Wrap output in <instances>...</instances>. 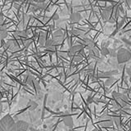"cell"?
<instances>
[{
  "label": "cell",
  "mask_w": 131,
  "mask_h": 131,
  "mask_svg": "<svg viewBox=\"0 0 131 131\" xmlns=\"http://www.w3.org/2000/svg\"><path fill=\"white\" fill-rule=\"evenodd\" d=\"M0 131H16V122L10 115L0 119Z\"/></svg>",
  "instance_id": "obj_1"
},
{
  "label": "cell",
  "mask_w": 131,
  "mask_h": 131,
  "mask_svg": "<svg viewBox=\"0 0 131 131\" xmlns=\"http://www.w3.org/2000/svg\"><path fill=\"white\" fill-rule=\"evenodd\" d=\"M30 124L25 121H18L16 122V131H28Z\"/></svg>",
  "instance_id": "obj_3"
},
{
  "label": "cell",
  "mask_w": 131,
  "mask_h": 131,
  "mask_svg": "<svg viewBox=\"0 0 131 131\" xmlns=\"http://www.w3.org/2000/svg\"><path fill=\"white\" fill-rule=\"evenodd\" d=\"M116 60L118 64H125L131 60V52L125 48H120L116 52Z\"/></svg>",
  "instance_id": "obj_2"
},
{
  "label": "cell",
  "mask_w": 131,
  "mask_h": 131,
  "mask_svg": "<svg viewBox=\"0 0 131 131\" xmlns=\"http://www.w3.org/2000/svg\"><path fill=\"white\" fill-rule=\"evenodd\" d=\"M35 80V79L34 78V76L29 74V75L26 77V79H25V82H26V84L31 86L32 84H33V82H34Z\"/></svg>",
  "instance_id": "obj_16"
},
{
  "label": "cell",
  "mask_w": 131,
  "mask_h": 131,
  "mask_svg": "<svg viewBox=\"0 0 131 131\" xmlns=\"http://www.w3.org/2000/svg\"><path fill=\"white\" fill-rule=\"evenodd\" d=\"M101 54L102 56H107L109 55V48L106 47H102V50H101Z\"/></svg>",
  "instance_id": "obj_20"
},
{
  "label": "cell",
  "mask_w": 131,
  "mask_h": 131,
  "mask_svg": "<svg viewBox=\"0 0 131 131\" xmlns=\"http://www.w3.org/2000/svg\"><path fill=\"white\" fill-rule=\"evenodd\" d=\"M126 73H127V75H129V76H131V67H127L126 68Z\"/></svg>",
  "instance_id": "obj_25"
},
{
  "label": "cell",
  "mask_w": 131,
  "mask_h": 131,
  "mask_svg": "<svg viewBox=\"0 0 131 131\" xmlns=\"http://www.w3.org/2000/svg\"><path fill=\"white\" fill-rule=\"evenodd\" d=\"M124 22H125V20H121V22L119 23V25H118V28H121L123 25H124Z\"/></svg>",
  "instance_id": "obj_27"
},
{
  "label": "cell",
  "mask_w": 131,
  "mask_h": 131,
  "mask_svg": "<svg viewBox=\"0 0 131 131\" xmlns=\"http://www.w3.org/2000/svg\"><path fill=\"white\" fill-rule=\"evenodd\" d=\"M113 83H114V79H113V78H112V77H110V78H108V79H107V80H106L105 84L106 86H111Z\"/></svg>",
  "instance_id": "obj_21"
},
{
  "label": "cell",
  "mask_w": 131,
  "mask_h": 131,
  "mask_svg": "<svg viewBox=\"0 0 131 131\" xmlns=\"http://www.w3.org/2000/svg\"><path fill=\"white\" fill-rule=\"evenodd\" d=\"M112 120H113V122L116 125L117 127H121L122 121H121V119L120 116H115L114 118H112Z\"/></svg>",
  "instance_id": "obj_19"
},
{
  "label": "cell",
  "mask_w": 131,
  "mask_h": 131,
  "mask_svg": "<svg viewBox=\"0 0 131 131\" xmlns=\"http://www.w3.org/2000/svg\"><path fill=\"white\" fill-rule=\"evenodd\" d=\"M14 35L16 37V38H19V39H27V33L26 31H23V30H20V31H16Z\"/></svg>",
  "instance_id": "obj_12"
},
{
  "label": "cell",
  "mask_w": 131,
  "mask_h": 131,
  "mask_svg": "<svg viewBox=\"0 0 131 131\" xmlns=\"http://www.w3.org/2000/svg\"><path fill=\"white\" fill-rule=\"evenodd\" d=\"M47 39H46V35L44 33H41V35L39 36V43L40 46H44L45 43H46Z\"/></svg>",
  "instance_id": "obj_15"
},
{
  "label": "cell",
  "mask_w": 131,
  "mask_h": 131,
  "mask_svg": "<svg viewBox=\"0 0 131 131\" xmlns=\"http://www.w3.org/2000/svg\"><path fill=\"white\" fill-rule=\"evenodd\" d=\"M7 36V30L5 27L0 26V40L4 39Z\"/></svg>",
  "instance_id": "obj_13"
},
{
  "label": "cell",
  "mask_w": 131,
  "mask_h": 131,
  "mask_svg": "<svg viewBox=\"0 0 131 131\" xmlns=\"http://www.w3.org/2000/svg\"><path fill=\"white\" fill-rule=\"evenodd\" d=\"M129 81H130V83H131V76H130V78H129Z\"/></svg>",
  "instance_id": "obj_32"
},
{
  "label": "cell",
  "mask_w": 131,
  "mask_h": 131,
  "mask_svg": "<svg viewBox=\"0 0 131 131\" xmlns=\"http://www.w3.org/2000/svg\"><path fill=\"white\" fill-rule=\"evenodd\" d=\"M89 56L90 57H93V58H94V59H97V60L99 59V51H98L95 47L92 49H90V50H89Z\"/></svg>",
  "instance_id": "obj_11"
},
{
  "label": "cell",
  "mask_w": 131,
  "mask_h": 131,
  "mask_svg": "<svg viewBox=\"0 0 131 131\" xmlns=\"http://www.w3.org/2000/svg\"><path fill=\"white\" fill-rule=\"evenodd\" d=\"M99 124L102 127H110L113 125V120L112 118L109 116H103L99 120Z\"/></svg>",
  "instance_id": "obj_4"
},
{
  "label": "cell",
  "mask_w": 131,
  "mask_h": 131,
  "mask_svg": "<svg viewBox=\"0 0 131 131\" xmlns=\"http://www.w3.org/2000/svg\"><path fill=\"white\" fill-rule=\"evenodd\" d=\"M63 122L66 126L69 127V128H72L74 126V121H73V118L71 115H65L63 116Z\"/></svg>",
  "instance_id": "obj_7"
},
{
  "label": "cell",
  "mask_w": 131,
  "mask_h": 131,
  "mask_svg": "<svg viewBox=\"0 0 131 131\" xmlns=\"http://www.w3.org/2000/svg\"><path fill=\"white\" fill-rule=\"evenodd\" d=\"M82 19V16L80 13L78 12H73L71 13V15L70 16V20L72 23H78L80 22Z\"/></svg>",
  "instance_id": "obj_9"
},
{
  "label": "cell",
  "mask_w": 131,
  "mask_h": 131,
  "mask_svg": "<svg viewBox=\"0 0 131 131\" xmlns=\"http://www.w3.org/2000/svg\"><path fill=\"white\" fill-rule=\"evenodd\" d=\"M109 55L112 57H116V52L115 49H109Z\"/></svg>",
  "instance_id": "obj_22"
},
{
  "label": "cell",
  "mask_w": 131,
  "mask_h": 131,
  "mask_svg": "<svg viewBox=\"0 0 131 131\" xmlns=\"http://www.w3.org/2000/svg\"><path fill=\"white\" fill-rule=\"evenodd\" d=\"M2 109H3V107H2V99H1V97H0V112H2Z\"/></svg>",
  "instance_id": "obj_30"
},
{
  "label": "cell",
  "mask_w": 131,
  "mask_h": 131,
  "mask_svg": "<svg viewBox=\"0 0 131 131\" xmlns=\"http://www.w3.org/2000/svg\"><path fill=\"white\" fill-rule=\"evenodd\" d=\"M129 93H130V95H131V87H130V89H129Z\"/></svg>",
  "instance_id": "obj_31"
},
{
  "label": "cell",
  "mask_w": 131,
  "mask_h": 131,
  "mask_svg": "<svg viewBox=\"0 0 131 131\" xmlns=\"http://www.w3.org/2000/svg\"><path fill=\"white\" fill-rule=\"evenodd\" d=\"M7 48L11 49V50L14 51V50H16L17 49V45H16V43L15 42H13V41H8V42L7 43Z\"/></svg>",
  "instance_id": "obj_17"
},
{
  "label": "cell",
  "mask_w": 131,
  "mask_h": 131,
  "mask_svg": "<svg viewBox=\"0 0 131 131\" xmlns=\"http://www.w3.org/2000/svg\"><path fill=\"white\" fill-rule=\"evenodd\" d=\"M71 33L73 35H80L81 34V32L80 30H75V29H74V30H72Z\"/></svg>",
  "instance_id": "obj_23"
},
{
  "label": "cell",
  "mask_w": 131,
  "mask_h": 131,
  "mask_svg": "<svg viewBox=\"0 0 131 131\" xmlns=\"http://www.w3.org/2000/svg\"><path fill=\"white\" fill-rule=\"evenodd\" d=\"M28 106H29V109H30V111H35L37 109V107H38V103H37L36 101L31 100V101L29 102Z\"/></svg>",
  "instance_id": "obj_14"
},
{
  "label": "cell",
  "mask_w": 131,
  "mask_h": 131,
  "mask_svg": "<svg viewBox=\"0 0 131 131\" xmlns=\"http://www.w3.org/2000/svg\"><path fill=\"white\" fill-rule=\"evenodd\" d=\"M3 21V16H2L1 14H0V26L2 25Z\"/></svg>",
  "instance_id": "obj_29"
},
{
  "label": "cell",
  "mask_w": 131,
  "mask_h": 131,
  "mask_svg": "<svg viewBox=\"0 0 131 131\" xmlns=\"http://www.w3.org/2000/svg\"><path fill=\"white\" fill-rule=\"evenodd\" d=\"M30 43H31V40H30V39H29V40L26 39V43H25V46H26V47H28Z\"/></svg>",
  "instance_id": "obj_26"
},
{
  "label": "cell",
  "mask_w": 131,
  "mask_h": 131,
  "mask_svg": "<svg viewBox=\"0 0 131 131\" xmlns=\"http://www.w3.org/2000/svg\"><path fill=\"white\" fill-rule=\"evenodd\" d=\"M117 71H106V72H102V73H100V74H98L97 75V77H98V79L99 78H110V77H112V75H116L117 74Z\"/></svg>",
  "instance_id": "obj_10"
},
{
  "label": "cell",
  "mask_w": 131,
  "mask_h": 131,
  "mask_svg": "<svg viewBox=\"0 0 131 131\" xmlns=\"http://www.w3.org/2000/svg\"><path fill=\"white\" fill-rule=\"evenodd\" d=\"M7 1H12V0H7Z\"/></svg>",
  "instance_id": "obj_34"
},
{
  "label": "cell",
  "mask_w": 131,
  "mask_h": 131,
  "mask_svg": "<svg viewBox=\"0 0 131 131\" xmlns=\"http://www.w3.org/2000/svg\"><path fill=\"white\" fill-rule=\"evenodd\" d=\"M63 37H64L63 32L60 30H56L54 33H53V39H52L55 41L57 45H58L62 42Z\"/></svg>",
  "instance_id": "obj_6"
},
{
  "label": "cell",
  "mask_w": 131,
  "mask_h": 131,
  "mask_svg": "<svg viewBox=\"0 0 131 131\" xmlns=\"http://www.w3.org/2000/svg\"><path fill=\"white\" fill-rule=\"evenodd\" d=\"M36 131H43V130H36Z\"/></svg>",
  "instance_id": "obj_33"
},
{
  "label": "cell",
  "mask_w": 131,
  "mask_h": 131,
  "mask_svg": "<svg viewBox=\"0 0 131 131\" xmlns=\"http://www.w3.org/2000/svg\"><path fill=\"white\" fill-rule=\"evenodd\" d=\"M53 19H54V20H58V19H59V16H58V14H57V13H55L54 16H53Z\"/></svg>",
  "instance_id": "obj_28"
},
{
  "label": "cell",
  "mask_w": 131,
  "mask_h": 131,
  "mask_svg": "<svg viewBox=\"0 0 131 131\" xmlns=\"http://www.w3.org/2000/svg\"><path fill=\"white\" fill-rule=\"evenodd\" d=\"M46 0H33V2H35V3H45Z\"/></svg>",
  "instance_id": "obj_24"
},
{
  "label": "cell",
  "mask_w": 131,
  "mask_h": 131,
  "mask_svg": "<svg viewBox=\"0 0 131 131\" xmlns=\"http://www.w3.org/2000/svg\"><path fill=\"white\" fill-rule=\"evenodd\" d=\"M83 46L82 45H80V44H78V45H75V46H72L71 48H70V50H69V53H68V55L70 57H72L76 55V54H79V53H82V51H83Z\"/></svg>",
  "instance_id": "obj_5"
},
{
  "label": "cell",
  "mask_w": 131,
  "mask_h": 131,
  "mask_svg": "<svg viewBox=\"0 0 131 131\" xmlns=\"http://www.w3.org/2000/svg\"><path fill=\"white\" fill-rule=\"evenodd\" d=\"M111 13H112V7H107L102 11V16L105 20H108L110 19Z\"/></svg>",
  "instance_id": "obj_8"
},
{
  "label": "cell",
  "mask_w": 131,
  "mask_h": 131,
  "mask_svg": "<svg viewBox=\"0 0 131 131\" xmlns=\"http://www.w3.org/2000/svg\"><path fill=\"white\" fill-rule=\"evenodd\" d=\"M82 59H83V56H82L81 53H79V54H76L73 57H72V61H74V62H80V61H82Z\"/></svg>",
  "instance_id": "obj_18"
}]
</instances>
